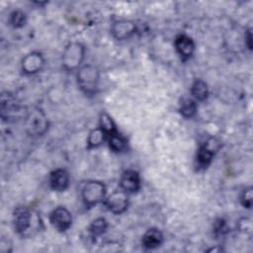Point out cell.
<instances>
[{"mask_svg":"<svg viewBox=\"0 0 253 253\" xmlns=\"http://www.w3.org/2000/svg\"><path fill=\"white\" fill-rule=\"evenodd\" d=\"M108 209L114 213H122L127 208V196L126 192L116 191L112 193L106 201Z\"/></svg>","mask_w":253,"mask_h":253,"instance_id":"5","label":"cell"},{"mask_svg":"<svg viewBox=\"0 0 253 253\" xmlns=\"http://www.w3.org/2000/svg\"><path fill=\"white\" fill-rule=\"evenodd\" d=\"M50 187L55 191H64L69 183V177L65 170L57 169L53 171L49 178Z\"/></svg>","mask_w":253,"mask_h":253,"instance_id":"14","label":"cell"},{"mask_svg":"<svg viewBox=\"0 0 253 253\" xmlns=\"http://www.w3.org/2000/svg\"><path fill=\"white\" fill-rule=\"evenodd\" d=\"M134 25L129 21L116 22L112 27V33L117 40H126L133 34Z\"/></svg>","mask_w":253,"mask_h":253,"instance_id":"12","label":"cell"},{"mask_svg":"<svg viewBox=\"0 0 253 253\" xmlns=\"http://www.w3.org/2000/svg\"><path fill=\"white\" fill-rule=\"evenodd\" d=\"M217 148H218V142L215 139L211 138L208 140L206 144L203 145L198 151L197 160L199 165L201 167H207L211 163L213 153Z\"/></svg>","mask_w":253,"mask_h":253,"instance_id":"7","label":"cell"},{"mask_svg":"<svg viewBox=\"0 0 253 253\" xmlns=\"http://www.w3.org/2000/svg\"><path fill=\"white\" fill-rule=\"evenodd\" d=\"M84 57V47L78 42L69 43L62 55L63 66L67 70L77 68L82 62Z\"/></svg>","mask_w":253,"mask_h":253,"instance_id":"2","label":"cell"},{"mask_svg":"<svg viewBox=\"0 0 253 253\" xmlns=\"http://www.w3.org/2000/svg\"><path fill=\"white\" fill-rule=\"evenodd\" d=\"M43 62L44 61L41 53L32 52L23 58L22 69L27 74H33L42 69Z\"/></svg>","mask_w":253,"mask_h":253,"instance_id":"8","label":"cell"},{"mask_svg":"<svg viewBox=\"0 0 253 253\" xmlns=\"http://www.w3.org/2000/svg\"><path fill=\"white\" fill-rule=\"evenodd\" d=\"M109 145H110L112 150H114L116 152H120V151H122L126 148V141L120 133H118L116 131V132H114L113 134L110 135Z\"/></svg>","mask_w":253,"mask_h":253,"instance_id":"17","label":"cell"},{"mask_svg":"<svg viewBox=\"0 0 253 253\" xmlns=\"http://www.w3.org/2000/svg\"><path fill=\"white\" fill-rule=\"evenodd\" d=\"M71 214L64 208L55 209L50 214V222L59 231H64L71 225Z\"/></svg>","mask_w":253,"mask_h":253,"instance_id":"6","label":"cell"},{"mask_svg":"<svg viewBox=\"0 0 253 253\" xmlns=\"http://www.w3.org/2000/svg\"><path fill=\"white\" fill-rule=\"evenodd\" d=\"M162 240H163L162 233L156 228H151V229H148L143 235L142 243L144 247L152 249L159 246L162 243Z\"/></svg>","mask_w":253,"mask_h":253,"instance_id":"15","label":"cell"},{"mask_svg":"<svg viewBox=\"0 0 253 253\" xmlns=\"http://www.w3.org/2000/svg\"><path fill=\"white\" fill-rule=\"evenodd\" d=\"M105 186L99 181L88 182L82 190V198L85 205L92 207L100 202L105 197Z\"/></svg>","mask_w":253,"mask_h":253,"instance_id":"3","label":"cell"},{"mask_svg":"<svg viewBox=\"0 0 253 253\" xmlns=\"http://www.w3.org/2000/svg\"><path fill=\"white\" fill-rule=\"evenodd\" d=\"M241 202H242V205L244 207H246V208H250L251 207V205H252V190H251V188L246 189L242 193Z\"/></svg>","mask_w":253,"mask_h":253,"instance_id":"24","label":"cell"},{"mask_svg":"<svg viewBox=\"0 0 253 253\" xmlns=\"http://www.w3.org/2000/svg\"><path fill=\"white\" fill-rule=\"evenodd\" d=\"M22 111L15 99L10 95H3L1 100V115L3 118H15Z\"/></svg>","mask_w":253,"mask_h":253,"instance_id":"10","label":"cell"},{"mask_svg":"<svg viewBox=\"0 0 253 253\" xmlns=\"http://www.w3.org/2000/svg\"><path fill=\"white\" fill-rule=\"evenodd\" d=\"M14 224L19 233H24L31 226V213L26 208H18L15 211Z\"/></svg>","mask_w":253,"mask_h":253,"instance_id":"11","label":"cell"},{"mask_svg":"<svg viewBox=\"0 0 253 253\" xmlns=\"http://www.w3.org/2000/svg\"><path fill=\"white\" fill-rule=\"evenodd\" d=\"M197 110L196 103L189 98H185L182 100L180 104V112L186 118H191L195 115Z\"/></svg>","mask_w":253,"mask_h":253,"instance_id":"18","label":"cell"},{"mask_svg":"<svg viewBox=\"0 0 253 253\" xmlns=\"http://www.w3.org/2000/svg\"><path fill=\"white\" fill-rule=\"evenodd\" d=\"M247 42H248V46H249V48H251V33H250V31H249L248 34H247Z\"/></svg>","mask_w":253,"mask_h":253,"instance_id":"25","label":"cell"},{"mask_svg":"<svg viewBox=\"0 0 253 253\" xmlns=\"http://www.w3.org/2000/svg\"><path fill=\"white\" fill-rule=\"evenodd\" d=\"M227 225L223 219H218L214 223V232L216 235H223L227 232Z\"/></svg>","mask_w":253,"mask_h":253,"instance_id":"23","label":"cell"},{"mask_svg":"<svg viewBox=\"0 0 253 253\" xmlns=\"http://www.w3.org/2000/svg\"><path fill=\"white\" fill-rule=\"evenodd\" d=\"M100 128L105 133H107L109 135H111L117 131L113 120L111 119V117L109 115H107L105 113L101 114V116H100Z\"/></svg>","mask_w":253,"mask_h":253,"instance_id":"19","label":"cell"},{"mask_svg":"<svg viewBox=\"0 0 253 253\" xmlns=\"http://www.w3.org/2000/svg\"><path fill=\"white\" fill-rule=\"evenodd\" d=\"M105 134H106V133H105L100 127L93 129V130L90 132L89 136H88V141H87V142H88L89 148L99 146V145L103 142V140H104V135H105Z\"/></svg>","mask_w":253,"mask_h":253,"instance_id":"20","label":"cell"},{"mask_svg":"<svg viewBox=\"0 0 253 253\" xmlns=\"http://www.w3.org/2000/svg\"><path fill=\"white\" fill-rule=\"evenodd\" d=\"M25 20H26L25 14L21 11H15L11 15V24L16 28L23 26L25 23Z\"/></svg>","mask_w":253,"mask_h":253,"instance_id":"22","label":"cell"},{"mask_svg":"<svg viewBox=\"0 0 253 253\" xmlns=\"http://www.w3.org/2000/svg\"><path fill=\"white\" fill-rule=\"evenodd\" d=\"M106 227H107V222H106L105 218L100 217V218L95 219L92 222V224L90 226V232L93 236H97V235L102 234L105 231Z\"/></svg>","mask_w":253,"mask_h":253,"instance_id":"21","label":"cell"},{"mask_svg":"<svg viewBox=\"0 0 253 253\" xmlns=\"http://www.w3.org/2000/svg\"><path fill=\"white\" fill-rule=\"evenodd\" d=\"M121 187L125 192L134 193L140 187V179L137 172L126 170L121 177Z\"/></svg>","mask_w":253,"mask_h":253,"instance_id":"9","label":"cell"},{"mask_svg":"<svg viewBox=\"0 0 253 253\" xmlns=\"http://www.w3.org/2000/svg\"><path fill=\"white\" fill-rule=\"evenodd\" d=\"M191 92H192V95L194 96V98L199 101H204L208 97V94H209L208 86L203 80L195 81V83L192 86Z\"/></svg>","mask_w":253,"mask_h":253,"instance_id":"16","label":"cell"},{"mask_svg":"<svg viewBox=\"0 0 253 253\" xmlns=\"http://www.w3.org/2000/svg\"><path fill=\"white\" fill-rule=\"evenodd\" d=\"M175 46H176L178 53L184 59L189 58L193 54L194 49H195V44H194L193 41L185 35H180L176 38Z\"/></svg>","mask_w":253,"mask_h":253,"instance_id":"13","label":"cell"},{"mask_svg":"<svg viewBox=\"0 0 253 253\" xmlns=\"http://www.w3.org/2000/svg\"><path fill=\"white\" fill-rule=\"evenodd\" d=\"M78 84L86 94H94L99 80V71L92 65L82 67L77 74Z\"/></svg>","mask_w":253,"mask_h":253,"instance_id":"1","label":"cell"},{"mask_svg":"<svg viewBox=\"0 0 253 253\" xmlns=\"http://www.w3.org/2000/svg\"><path fill=\"white\" fill-rule=\"evenodd\" d=\"M27 130L30 134L41 135L47 128V121L40 110H35L27 117Z\"/></svg>","mask_w":253,"mask_h":253,"instance_id":"4","label":"cell"}]
</instances>
